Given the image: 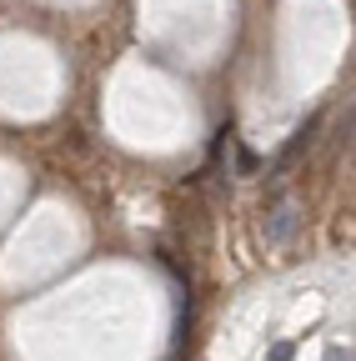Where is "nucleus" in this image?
I'll list each match as a JSON object with an SVG mask.
<instances>
[{
    "instance_id": "obj_3",
    "label": "nucleus",
    "mask_w": 356,
    "mask_h": 361,
    "mask_svg": "<svg viewBox=\"0 0 356 361\" xmlns=\"http://www.w3.org/2000/svg\"><path fill=\"white\" fill-rule=\"evenodd\" d=\"M326 361H351V351H346V346H331V351H326Z\"/></svg>"
},
{
    "instance_id": "obj_1",
    "label": "nucleus",
    "mask_w": 356,
    "mask_h": 361,
    "mask_svg": "<svg viewBox=\"0 0 356 361\" xmlns=\"http://www.w3.org/2000/svg\"><path fill=\"white\" fill-rule=\"evenodd\" d=\"M291 231H296V211H291V206H281V211H276V221H271V241H286Z\"/></svg>"
},
{
    "instance_id": "obj_2",
    "label": "nucleus",
    "mask_w": 356,
    "mask_h": 361,
    "mask_svg": "<svg viewBox=\"0 0 356 361\" xmlns=\"http://www.w3.org/2000/svg\"><path fill=\"white\" fill-rule=\"evenodd\" d=\"M291 356H296L291 341H276V346H271V361H291Z\"/></svg>"
}]
</instances>
